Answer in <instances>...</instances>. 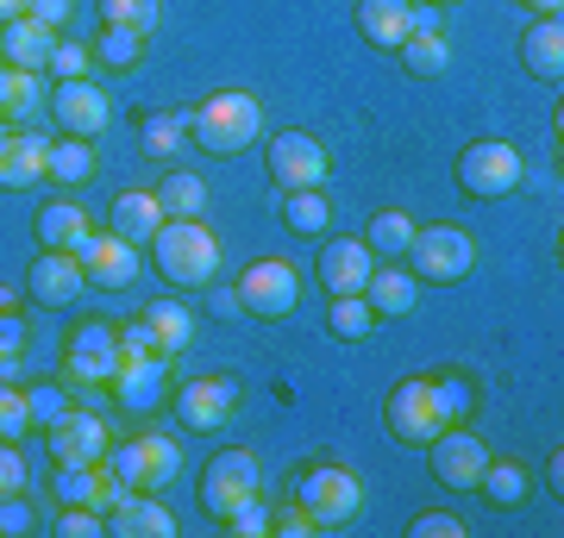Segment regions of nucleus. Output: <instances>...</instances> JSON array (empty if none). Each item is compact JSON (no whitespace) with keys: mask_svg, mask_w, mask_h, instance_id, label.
Returning <instances> with one entry per match:
<instances>
[{"mask_svg":"<svg viewBox=\"0 0 564 538\" xmlns=\"http://www.w3.org/2000/svg\"><path fill=\"white\" fill-rule=\"evenodd\" d=\"M426 463H433V482L458 495V488H477V476H484V463H489V444L477 439V432H464L458 419H452L440 439L426 444Z\"/></svg>","mask_w":564,"mask_h":538,"instance_id":"f8f14e48","label":"nucleus"},{"mask_svg":"<svg viewBox=\"0 0 564 538\" xmlns=\"http://www.w3.org/2000/svg\"><path fill=\"white\" fill-rule=\"evenodd\" d=\"M364 244H370V257L377 263H402L408 257V244H414V220H408L402 207H383L377 220H370V232H364Z\"/></svg>","mask_w":564,"mask_h":538,"instance_id":"72a5a7b5","label":"nucleus"},{"mask_svg":"<svg viewBox=\"0 0 564 538\" xmlns=\"http://www.w3.org/2000/svg\"><path fill=\"white\" fill-rule=\"evenodd\" d=\"M470 263H477V239L464 226H414V244H408L414 282H458L470 276Z\"/></svg>","mask_w":564,"mask_h":538,"instance_id":"0eeeda50","label":"nucleus"},{"mask_svg":"<svg viewBox=\"0 0 564 538\" xmlns=\"http://www.w3.org/2000/svg\"><path fill=\"white\" fill-rule=\"evenodd\" d=\"M232 288H239V300H245V319H289L302 307V276L282 257H258Z\"/></svg>","mask_w":564,"mask_h":538,"instance_id":"1a4fd4ad","label":"nucleus"},{"mask_svg":"<svg viewBox=\"0 0 564 538\" xmlns=\"http://www.w3.org/2000/svg\"><path fill=\"white\" fill-rule=\"evenodd\" d=\"M32 526H39V514L20 495H0V532H32Z\"/></svg>","mask_w":564,"mask_h":538,"instance_id":"8fccbe9b","label":"nucleus"},{"mask_svg":"<svg viewBox=\"0 0 564 538\" xmlns=\"http://www.w3.org/2000/svg\"><path fill=\"white\" fill-rule=\"evenodd\" d=\"M120 370V326H107V319H88L69 332L63 344V388H82V395H101L107 382Z\"/></svg>","mask_w":564,"mask_h":538,"instance_id":"39448f33","label":"nucleus"},{"mask_svg":"<svg viewBox=\"0 0 564 538\" xmlns=\"http://www.w3.org/2000/svg\"><path fill=\"white\" fill-rule=\"evenodd\" d=\"M51 44H57V32L39 25L32 13L0 25V63H13V69H32V76H39L44 63H51Z\"/></svg>","mask_w":564,"mask_h":538,"instance_id":"4be33fe9","label":"nucleus"},{"mask_svg":"<svg viewBox=\"0 0 564 538\" xmlns=\"http://www.w3.org/2000/svg\"><path fill=\"white\" fill-rule=\"evenodd\" d=\"M25 7H32V0H0V25H7V20H25Z\"/></svg>","mask_w":564,"mask_h":538,"instance_id":"4d7b16f0","label":"nucleus"},{"mask_svg":"<svg viewBox=\"0 0 564 538\" xmlns=\"http://www.w3.org/2000/svg\"><path fill=\"white\" fill-rule=\"evenodd\" d=\"M395 57H402L408 76H445L452 69V44H445V32H408L402 44H395Z\"/></svg>","mask_w":564,"mask_h":538,"instance_id":"2f4dec72","label":"nucleus"},{"mask_svg":"<svg viewBox=\"0 0 564 538\" xmlns=\"http://www.w3.org/2000/svg\"><path fill=\"white\" fill-rule=\"evenodd\" d=\"M32 432V407H25V388L20 382H0V439L20 444Z\"/></svg>","mask_w":564,"mask_h":538,"instance_id":"ea45409f","label":"nucleus"},{"mask_svg":"<svg viewBox=\"0 0 564 538\" xmlns=\"http://www.w3.org/2000/svg\"><path fill=\"white\" fill-rule=\"evenodd\" d=\"M270 532H314V519H307L302 507H295V501H289V507H282V514H270Z\"/></svg>","mask_w":564,"mask_h":538,"instance_id":"603ef678","label":"nucleus"},{"mask_svg":"<svg viewBox=\"0 0 564 538\" xmlns=\"http://www.w3.org/2000/svg\"><path fill=\"white\" fill-rule=\"evenodd\" d=\"M51 532L57 538H95V532H107V514H95V507H63V514L51 519Z\"/></svg>","mask_w":564,"mask_h":538,"instance_id":"c03bdc74","label":"nucleus"},{"mask_svg":"<svg viewBox=\"0 0 564 538\" xmlns=\"http://www.w3.org/2000/svg\"><path fill=\"white\" fill-rule=\"evenodd\" d=\"M408 532L414 538H464V519L458 514H414L408 519Z\"/></svg>","mask_w":564,"mask_h":538,"instance_id":"49530a36","label":"nucleus"},{"mask_svg":"<svg viewBox=\"0 0 564 538\" xmlns=\"http://www.w3.org/2000/svg\"><path fill=\"white\" fill-rule=\"evenodd\" d=\"M182 139H188V113H144V120H139L144 157H176Z\"/></svg>","mask_w":564,"mask_h":538,"instance_id":"c9c22d12","label":"nucleus"},{"mask_svg":"<svg viewBox=\"0 0 564 538\" xmlns=\"http://www.w3.org/2000/svg\"><path fill=\"white\" fill-rule=\"evenodd\" d=\"M25 288H32V300H39V307H76L82 288H88V276H82L76 251H44V257L32 263Z\"/></svg>","mask_w":564,"mask_h":538,"instance_id":"a211bd4d","label":"nucleus"},{"mask_svg":"<svg viewBox=\"0 0 564 538\" xmlns=\"http://www.w3.org/2000/svg\"><path fill=\"white\" fill-rule=\"evenodd\" d=\"M263 476H258V458L245 451V444H232V451H214V463L202 470V507L207 514H232V507H245V501H258Z\"/></svg>","mask_w":564,"mask_h":538,"instance_id":"9d476101","label":"nucleus"},{"mask_svg":"<svg viewBox=\"0 0 564 538\" xmlns=\"http://www.w3.org/2000/svg\"><path fill=\"white\" fill-rule=\"evenodd\" d=\"M158 226H163L158 188H126V195L113 200V226H107V232H120L126 244H151L158 239Z\"/></svg>","mask_w":564,"mask_h":538,"instance_id":"b1692460","label":"nucleus"},{"mask_svg":"<svg viewBox=\"0 0 564 538\" xmlns=\"http://www.w3.org/2000/svg\"><path fill=\"white\" fill-rule=\"evenodd\" d=\"M383 426L395 444H433L445 432V414L433 400V376H402L383 400Z\"/></svg>","mask_w":564,"mask_h":538,"instance_id":"6e6552de","label":"nucleus"},{"mask_svg":"<svg viewBox=\"0 0 564 538\" xmlns=\"http://www.w3.org/2000/svg\"><path fill=\"white\" fill-rule=\"evenodd\" d=\"M44 157H51V139L44 132H13L7 151H0V188H39Z\"/></svg>","mask_w":564,"mask_h":538,"instance_id":"393cba45","label":"nucleus"},{"mask_svg":"<svg viewBox=\"0 0 564 538\" xmlns=\"http://www.w3.org/2000/svg\"><path fill=\"white\" fill-rule=\"evenodd\" d=\"M370 326H377V314H370V300L364 295H333V307H326V332L333 339H370Z\"/></svg>","mask_w":564,"mask_h":538,"instance_id":"e433bc0d","label":"nucleus"},{"mask_svg":"<svg viewBox=\"0 0 564 538\" xmlns=\"http://www.w3.org/2000/svg\"><path fill=\"white\" fill-rule=\"evenodd\" d=\"M107 395L120 400V407H158V400H170V358L120 351V370L107 382Z\"/></svg>","mask_w":564,"mask_h":538,"instance_id":"f3484780","label":"nucleus"},{"mask_svg":"<svg viewBox=\"0 0 564 538\" xmlns=\"http://www.w3.org/2000/svg\"><path fill=\"white\" fill-rule=\"evenodd\" d=\"M170 407H176V419L188 432H214V426H226V419L239 414V382L232 376H195L170 395Z\"/></svg>","mask_w":564,"mask_h":538,"instance_id":"ddd939ff","label":"nucleus"},{"mask_svg":"<svg viewBox=\"0 0 564 538\" xmlns=\"http://www.w3.org/2000/svg\"><path fill=\"white\" fill-rule=\"evenodd\" d=\"M7 139H13V125H7V120H0V151H7Z\"/></svg>","mask_w":564,"mask_h":538,"instance_id":"052dcab7","label":"nucleus"},{"mask_svg":"<svg viewBox=\"0 0 564 538\" xmlns=\"http://www.w3.org/2000/svg\"><path fill=\"white\" fill-rule=\"evenodd\" d=\"M282 226L302 232V239H326V226H333V200H326L321 188H289V195H282Z\"/></svg>","mask_w":564,"mask_h":538,"instance_id":"c756f323","label":"nucleus"},{"mask_svg":"<svg viewBox=\"0 0 564 538\" xmlns=\"http://www.w3.org/2000/svg\"><path fill=\"white\" fill-rule=\"evenodd\" d=\"M158 200H163V220H202L207 213V182L188 176V169H170V176L158 182Z\"/></svg>","mask_w":564,"mask_h":538,"instance_id":"7c9ffc66","label":"nucleus"},{"mask_svg":"<svg viewBox=\"0 0 564 538\" xmlns=\"http://www.w3.org/2000/svg\"><path fill=\"white\" fill-rule=\"evenodd\" d=\"M25 13H32L39 25H51V32H57V25H69V13H76V0H32Z\"/></svg>","mask_w":564,"mask_h":538,"instance_id":"3c124183","label":"nucleus"},{"mask_svg":"<svg viewBox=\"0 0 564 538\" xmlns=\"http://www.w3.org/2000/svg\"><path fill=\"white\" fill-rule=\"evenodd\" d=\"M139 32H126V25H101V44H95V57L107 63V69H132L139 63Z\"/></svg>","mask_w":564,"mask_h":538,"instance_id":"a19ab883","label":"nucleus"},{"mask_svg":"<svg viewBox=\"0 0 564 538\" xmlns=\"http://www.w3.org/2000/svg\"><path fill=\"white\" fill-rule=\"evenodd\" d=\"M545 482H552V495L564 488V458H558V451H552V463H545Z\"/></svg>","mask_w":564,"mask_h":538,"instance_id":"6e6d98bb","label":"nucleus"},{"mask_svg":"<svg viewBox=\"0 0 564 538\" xmlns=\"http://www.w3.org/2000/svg\"><path fill=\"white\" fill-rule=\"evenodd\" d=\"M0 314H13V288H0Z\"/></svg>","mask_w":564,"mask_h":538,"instance_id":"bf43d9fd","label":"nucleus"},{"mask_svg":"<svg viewBox=\"0 0 564 538\" xmlns=\"http://www.w3.org/2000/svg\"><path fill=\"white\" fill-rule=\"evenodd\" d=\"M88 63H95V51H88V44L57 39V44H51V63H44V69H51L57 81H76V76H88Z\"/></svg>","mask_w":564,"mask_h":538,"instance_id":"37998d69","label":"nucleus"},{"mask_svg":"<svg viewBox=\"0 0 564 538\" xmlns=\"http://www.w3.org/2000/svg\"><path fill=\"white\" fill-rule=\"evenodd\" d=\"M364 300H370V314L377 319H402V314H414L421 282H414V270H402V263H377L370 282H364Z\"/></svg>","mask_w":564,"mask_h":538,"instance_id":"412c9836","label":"nucleus"},{"mask_svg":"<svg viewBox=\"0 0 564 538\" xmlns=\"http://www.w3.org/2000/svg\"><path fill=\"white\" fill-rule=\"evenodd\" d=\"M370 270H377V257H370L364 239H326L321 244V288L326 295H364Z\"/></svg>","mask_w":564,"mask_h":538,"instance_id":"6ab92c4d","label":"nucleus"},{"mask_svg":"<svg viewBox=\"0 0 564 538\" xmlns=\"http://www.w3.org/2000/svg\"><path fill=\"white\" fill-rule=\"evenodd\" d=\"M44 176L57 182V188H82V182L95 176V151H88V139H51V157H44Z\"/></svg>","mask_w":564,"mask_h":538,"instance_id":"473e14b6","label":"nucleus"},{"mask_svg":"<svg viewBox=\"0 0 564 538\" xmlns=\"http://www.w3.org/2000/svg\"><path fill=\"white\" fill-rule=\"evenodd\" d=\"M207 314L220 319V326H232V319H245V300H239V288H220V282H207Z\"/></svg>","mask_w":564,"mask_h":538,"instance_id":"09e8293b","label":"nucleus"},{"mask_svg":"<svg viewBox=\"0 0 564 538\" xmlns=\"http://www.w3.org/2000/svg\"><path fill=\"white\" fill-rule=\"evenodd\" d=\"M289 501H295L321 532H339V526H351V519L364 514V482L351 476L345 463H307V470H295V482H289Z\"/></svg>","mask_w":564,"mask_h":538,"instance_id":"7ed1b4c3","label":"nucleus"},{"mask_svg":"<svg viewBox=\"0 0 564 538\" xmlns=\"http://www.w3.org/2000/svg\"><path fill=\"white\" fill-rule=\"evenodd\" d=\"M521 176H527V163H521V151H514L508 139H477V144H464L458 151V188L464 195H477V200L514 195Z\"/></svg>","mask_w":564,"mask_h":538,"instance_id":"423d86ee","label":"nucleus"},{"mask_svg":"<svg viewBox=\"0 0 564 538\" xmlns=\"http://www.w3.org/2000/svg\"><path fill=\"white\" fill-rule=\"evenodd\" d=\"M139 319H144V332H151V344H158V358H170V363H176L182 351H188V339H195V314H188L182 300H151Z\"/></svg>","mask_w":564,"mask_h":538,"instance_id":"bb28decb","label":"nucleus"},{"mask_svg":"<svg viewBox=\"0 0 564 538\" xmlns=\"http://www.w3.org/2000/svg\"><path fill=\"white\" fill-rule=\"evenodd\" d=\"M32 107H39V76H32V69H13V63H0V120L20 125V120H32Z\"/></svg>","mask_w":564,"mask_h":538,"instance_id":"f704fd0d","label":"nucleus"},{"mask_svg":"<svg viewBox=\"0 0 564 538\" xmlns=\"http://www.w3.org/2000/svg\"><path fill=\"white\" fill-rule=\"evenodd\" d=\"M477 488L489 495V507L496 514H514V507H527V495H533V476H527L521 463H484V476H477Z\"/></svg>","mask_w":564,"mask_h":538,"instance_id":"c85d7f7f","label":"nucleus"},{"mask_svg":"<svg viewBox=\"0 0 564 538\" xmlns=\"http://www.w3.org/2000/svg\"><path fill=\"white\" fill-rule=\"evenodd\" d=\"M76 263L95 288H132V282H139V244H126L120 232H101V239L88 232V239L76 244Z\"/></svg>","mask_w":564,"mask_h":538,"instance_id":"dca6fc26","label":"nucleus"},{"mask_svg":"<svg viewBox=\"0 0 564 538\" xmlns=\"http://www.w3.org/2000/svg\"><path fill=\"white\" fill-rule=\"evenodd\" d=\"M188 132H195L207 157H239L263 139V100L251 88H220L188 113Z\"/></svg>","mask_w":564,"mask_h":538,"instance_id":"f257e3e1","label":"nucleus"},{"mask_svg":"<svg viewBox=\"0 0 564 538\" xmlns=\"http://www.w3.org/2000/svg\"><path fill=\"white\" fill-rule=\"evenodd\" d=\"M433 7H452V0H433Z\"/></svg>","mask_w":564,"mask_h":538,"instance_id":"680f3d73","label":"nucleus"},{"mask_svg":"<svg viewBox=\"0 0 564 538\" xmlns=\"http://www.w3.org/2000/svg\"><path fill=\"white\" fill-rule=\"evenodd\" d=\"M263 163H270V182H276L282 195L289 188H321L326 169H333V157H326V144L314 132H276Z\"/></svg>","mask_w":564,"mask_h":538,"instance_id":"9b49d317","label":"nucleus"},{"mask_svg":"<svg viewBox=\"0 0 564 538\" xmlns=\"http://www.w3.org/2000/svg\"><path fill=\"white\" fill-rule=\"evenodd\" d=\"M25 407H32V426H51V419L69 414L76 400H69V388H63V382H39V388H25Z\"/></svg>","mask_w":564,"mask_h":538,"instance_id":"79ce46f5","label":"nucleus"},{"mask_svg":"<svg viewBox=\"0 0 564 538\" xmlns=\"http://www.w3.org/2000/svg\"><path fill=\"white\" fill-rule=\"evenodd\" d=\"M51 113H57V125L69 132V139H101L113 107H107L101 81L76 76V81H57V88H51Z\"/></svg>","mask_w":564,"mask_h":538,"instance_id":"2eb2a0df","label":"nucleus"},{"mask_svg":"<svg viewBox=\"0 0 564 538\" xmlns=\"http://www.w3.org/2000/svg\"><path fill=\"white\" fill-rule=\"evenodd\" d=\"M226 532H239V538L270 532V514H263V501H245V507H232V514H226Z\"/></svg>","mask_w":564,"mask_h":538,"instance_id":"de8ad7c7","label":"nucleus"},{"mask_svg":"<svg viewBox=\"0 0 564 538\" xmlns=\"http://www.w3.org/2000/svg\"><path fill=\"white\" fill-rule=\"evenodd\" d=\"M521 63H527V76L545 81V88H558L564 81V25H558V13H540V20L527 25Z\"/></svg>","mask_w":564,"mask_h":538,"instance_id":"aec40b11","label":"nucleus"},{"mask_svg":"<svg viewBox=\"0 0 564 538\" xmlns=\"http://www.w3.org/2000/svg\"><path fill=\"white\" fill-rule=\"evenodd\" d=\"M44 444H51V458L57 463H101L107 444H113V432H107L101 414L69 407V414H57L51 426H44Z\"/></svg>","mask_w":564,"mask_h":538,"instance_id":"4468645a","label":"nucleus"},{"mask_svg":"<svg viewBox=\"0 0 564 538\" xmlns=\"http://www.w3.org/2000/svg\"><path fill=\"white\" fill-rule=\"evenodd\" d=\"M358 32L377 51H395L414 32V0H358Z\"/></svg>","mask_w":564,"mask_h":538,"instance_id":"a878e982","label":"nucleus"},{"mask_svg":"<svg viewBox=\"0 0 564 538\" xmlns=\"http://www.w3.org/2000/svg\"><path fill=\"white\" fill-rule=\"evenodd\" d=\"M107 470L132 488V495H158V488H170L182 470V451L176 439H163V432H139V439H120V444H107Z\"/></svg>","mask_w":564,"mask_h":538,"instance_id":"20e7f679","label":"nucleus"},{"mask_svg":"<svg viewBox=\"0 0 564 538\" xmlns=\"http://www.w3.org/2000/svg\"><path fill=\"white\" fill-rule=\"evenodd\" d=\"M433 400H440L445 426H452V419H464L477 407V382L464 376V370H445V376H433Z\"/></svg>","mask_w":564,"mask_h":538,"instance_id":"58836bf2","label":"nucleus"},{"mask_svg":"<svg viewBox=\"0 0 564 538\" xmlns=\"http://www.w3.org/2000/svg\"><path fill=\"white\" fill-rule=\"evenodd\" d=\"M20 363H25V351L0 339V382H20Z\"/></svg>","mask_w":564,"mask_h":538,"instance_id":"864d4df0","label":"nucleus"},{"mask_svg":"<svg viewBox=\"0 0 564 538\" xmlns=\"http://www.w3.org/2000/svg\"><path fill=\"white\" fill-rule=\"evenodd\" d=\"M107 532L113 538H170L176 532V519L163 507L158 495H126L113 514H107Z\"/></svg>","mask_w":564,"mask_h":538,"instance_id":"5701e85b","label":"nucleus"},{"mask_svg":"<svg viewBox=\"0 0 564 538\" xmlns=\"http://www.w3.org/2000/svg\"><path fill=\"white\" fill-rule=\"evenodd\" d=\"M32 232H39L44 251H76L88 239V213H82L76 200H44L39 213H32Z\"/></svg>","mask_w":564,"mask_h":538,"instance_id":"cd10ccee","label":"nucleus"},{"mask_svg":"<svg viewBox=\"0 0 564 538\" xmlns=\"http://www.w3.org/2000/svg\"><path fill=\"white\" fill-rule=\"evenodd\" d=\"M414 32H440V7H433V0L414 7Z\"/></svg>","mask_w":564,"mask_h":538,"instance_id":"5fc2aeb1","label":"nucleus"},{"mask_svg":"<svg viewBox=\"0 0 564 538\" xmlns=\"http://www.w3.org/2000/svg\"><path fill=\"white\" fill-rule=\"evenodd\" d=\"M101 25H126V32L151 39L163 25V0H101Z\"/></svg>","mask_w":564,"mask_h":538,"instance_id":"4c0bfd02","label":"nucleus"},{"mask_svg":"<svg viewBox=\"0 0 564 538\" xmlns=\"http://www.w3.org/2000/svg\"><path fill=\"white\" fill-rule=\"evenodd\" d=\"M151 257H158V276L170 288H207L220 276V239L202 220H163L151 239Z\"/></svg>","mask_w":564,"mask_h":538,"instance_id":"f03ea898","label":"nucleus"},{"mask_svg":"<svg viewBox=\"0 0 564 538\" xmlns=\"http://www.w3.org/2000/svg\"><path fill=\"white\" fill-rule=\"evenodd\" d=\"M521 7H527V13H533V20H540V13H558L564 0H521Z\"/></svg>","mask_w":564,"mask_h":538,"instance_id":"13d9d810","label":"nucleus"},{"mask_svg":"<svg viewBox=\"0 0 564 538\" xmlns=\"http://www.w3.org/2000/svg\"><path fill=\"white\" fill-rule=\"evenodd\" d=\"M0 495H25V458L13 439H0Z\"/></svg>","mask_w":564,"mask_h":538,"instance_id":"a18cd8bd","label":"nucleus"}]
</instances>
